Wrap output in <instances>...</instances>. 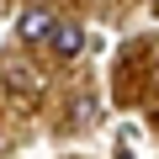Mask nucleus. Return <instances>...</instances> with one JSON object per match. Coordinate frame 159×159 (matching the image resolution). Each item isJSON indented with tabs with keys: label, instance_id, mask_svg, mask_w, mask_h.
<instances>
[{
	"label": "nucleus",
	"instance_id": "3",
	"mask_svg": "<svg viewBox=\"0 0 159 159\" xmlns=\"http://www.w3.org/2000/svg\"><path fill=\"white\" fill-rule=\"evenodd\" d=\"M74 117H80V122H90V117H96V101H90V96H80V101H74Z\"/></svg>",
	"mask_w": 159,
	"mask_h": 159
},
{
	"label": "nucleus",
	"instance_id": "2",
	"mask_svg": "<svg viewBox=\"0 0 159 159\" xmlns=\"http://www.w3.org/2000/svg\"><path fill=\"white\" fill-rule=\"evenodd\" d=\"M48 32H53V11H43V6L21 11V37L27 43H48Z\"/></svg>",
	"mask_w": 159,
	"mask_h": 159
},
{
	"label": "nucleus",
	"instance_id": "1",
	"mask_svg": "<svg viewBox=\"0 0 159 159\" xmlns=\"http://www.w3.org/2000/svg\"><path fill=\"white\" fill-rule=\"evenodd\" d=\"M48 48H53L58 58H80V53H85V27H74V21H53Z\"/></svg>",
	"mask_w": 159,
	"mask_h": 159
},
{
	"label": "nucleus",
	"instance_id": "4",
	"mask_svg": "<svg viewBox=\"0 0 159 159\" xmlns=\"http://www.w3.org/2000/svg\"><path fill=\"white\" fill-rule=\"evenodd\" d=\"M148 6H154V16H159V0H148Z\"/></svg>",
	"mask_w": 159,
	"mask_h": 159
}]
</instances>
